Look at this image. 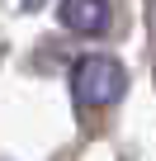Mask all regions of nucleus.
I'll list each match as a JSON object with an SVG mask.
<instances>
[{
  "instance_id": "f257e3e1",
  "label": "nucleus",
  "mask_w": 156,
  "mask_h": 161,
  "mask_svg": "<svg viewBox=\"0 0 156 161\" xmlns=\"http://www.w3.org/2000/svg\"><path fill=\"white\" fill-rule=\"evenodd\" d=\"M71 90H76V100H81L85 109H109L128 90V71L109 52H85L81 62L71 66Z\"/></svg>"
},
{
  "instance_id": "7ed1b4c3",
  "label": "nucleus",
  "mask_w": 156,
  "mask_h": 161,
  "mask_svg": "<svg viewBox=\"0 0 156 161\" xmlns=\"http://www.w3.org/2000/svg\"><path fill=\"white\" fill-rule=\"evenodd\" d=\"M24 5H38V0H24Z\"/></svg>"
},
{
  "instance_id": "f03ea898",
  "label": "nucleus",
  "mask_w": 156,
  "mask_h": 161,
  "mask_svg": "<svg viewBox=\"0 0 156 161\" xmlns=\"http://www.w3.org/2000/svg\"><path fill=\"white\" fill-rule=\"evenodd\" d=\"M57 14H62V24H66L71 33L95 38V33H104V24H109V0H62Z\"/></svg>"
}]
</instances>
